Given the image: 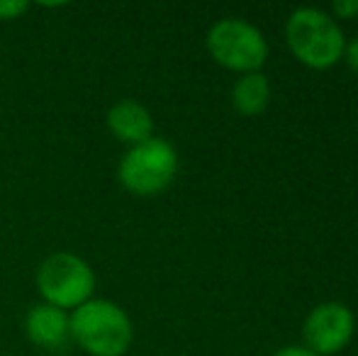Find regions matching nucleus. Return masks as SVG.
<instances>
[{
  "instance_id": "10",
  "label": "nucleus",
  "mask_w": 358,
  "mask_h": 356,
  "mask_svg": "<svg viewBox=\"0 0 358 356\" xmlns=\"http://www.w3.org/2000/svg\"><path fill=\"white\" fill-rule=\"evenodd\" d=\"M331 17L339 22V20H356L358 17V0H339V3L331 5Z\"/></svg>"
},
{
  "instance_id": "12",
  "label": "nucleus",
  "mask_w": 358,
  "mask_h": 356,
  "mask_svg": "<svg viewBox=\"0 0 358 356\" xmlns=\"http://www.w3.org/2000/svg\"><path fill=\"white\" fill-rule=\"evenodd\" d=\"M344 62L349 64L351 71L358 73V37H354L351 42H346V49H344Z\"/></svg>"
},
{
  "instance_id": "4",
  "label": "nucleus",
  "mask_w": 358,
  "mask_h": 356,
  "mask_svg": "<svg viewBox=\"0 0 358 356\" xmlns=\"http://www.w3.org/2000/svg\"><path fill=\"white\" fill-rule=\"evenodd\" d=\"M34 285L42 303L73 313L90 298H95V271L85 259L71 252L49 254L34 273Z\"/></svg>"
},
{
  "instance_id": "13",
  "label": "nucleus",
  "mask_w": 358,
  "mask_h": 356,
  "mask_svg": "<svg viewBox=\"0 0 358 356\" xmlns=\"http://www.w3.org/2000/svg\"><path fill=\"white\" fill-rule=\"evenodd\" d=\"M273 356H317L315 352H310L307 347H302V344H290V347H283L278 349Z\"/></svg>"
},
{
  "instance_id": "9",
  "label": "nucleus",
  "mask_w": 358,
  "mask_h": 356,
  "mask_svg": "<svg viewBox=\"0 0 358 356\" xmlns=\"http://www.w3.org/2000/svg\"><path fill=\"white\" fill-rule=\"evenodd\" d=\"M231 105L241 118H259L271 105V83L261 71L244 73L231 88Z\"/></svg>"
},
{
  "instance_id": "8",
  "label": "nucleus",
  "mask_w": 358,
  "mask_h": 356,
  "mask_svg": "<svg viewBox=\"0 0 358 356\" xmlns=\"http://www.w3.org/2000/svg\"><path fill=\"white\" fill-rule=\"evenodd\" d=\"M108 129L117 142L137 147L154 137V118L137 100H120L108 110Z\"/></svg>"
},
{
  "instance_id": "3",
  "label": "nucleus",
  "mask_w": 358,
  "mask_h": 356,
  "mask_svg": "<svg viewBox=\"0 0 358 356\" xmlns=\"http://www.w3.org/2000/svg\"><path fill=\"white\" fill-rule=\"evenodd\" d=\"M178 176V152L161 137L129 147L120 159L117 180L127 193L137 198H154L171 188Z\"/></svg>"
},
{
  "instance_id": "1",
  "label": "nucleus",
  "mask_w": 358,
  "mask_h": 356,
  "mask_svg": "<svg viewBox=\"0 0 358 356\" xmlns=\"http://www.w3.org/2000/svg\"><path fill=\"white\" fill-rule=\"evenodd\" d=\"M285 42L292 57L312 71L334 69L346 49L341 24L320 8L292 10L285 20Z\"/></svg>"
},
{
  "instance_id": "7",
  "label": "nucleus",
  "mask_w": 358,
  "mask_h": 356,
  "mask_svg": "<svg viewBox=\"0 0 358 356\" xmlns=\"http://www.w3.org/2000/svg\"><path fill=\"white\" fill-rule=\"evenodd\" d=\"M24 334L37 349L47 354H66L73 347L71 313L54 305L37 303L24 315Z\"/></svg>"
},
{
  "instance_id": "2",
  "label": "nucleus",
  "mask_w": 358,
  "mask_h": 356,
  "mask_svg": "<svg viewBox=\"0 0 358 356\" xmlns=\"http://www.w3.org/2000/svg\"><path fill=\"white\" fill-rule=\"evenodd\" d=\"M71 339L88 356H124L132 347L134 327L122 305L90 298L71 313Z\"/></svg>"
},
{
  "instance_id": "11",
  "label": "nucleus",
  "mask_w": 358,
  "mask_h": 356,
  "mask_svg": "<svg viewBox=\"0 0 358 356\" xmlns=\"http://www.w3.org/2000/svg\"><path fill=\"white\" fill-rule=\"evenodd\" d=\"M29 10V3L24 0H0V20H17Z\"/></svg>"
},
{
  "instance_id": "6",
  "label": "nucleus",
  "mask_w": 358,
  "mask_h": 356,
  "mask_svg": "<svg viewBox=\"0 0 358 356\" xmlns=\"http://www.w3.org/2000/svg\"><path fill=\"white\" fill-rule=\"evenodd\" d=\"M356 332V318L349 305L327 300L307 313L302 322V347L317 356H336L351 344Z\"/></svg>"
},
{
  "instance_id": "5",
  "label": "nucleus",
  "mask_w": 358,
  "mask_h": 356,
  "mask_svg": "<svg viewBox=\"0 0 358 356\" xmlns=\"http://www.w3.org/2000/svg\"><path fill=\"white\" fill-rule=\"evenodd\" d=\"M205 47L217 66L239 76L261 71L268 62V42L264 32L241 17L217 20L208 29Z\"/></svg>"
}]
</instances>
